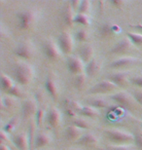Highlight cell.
I'll use <instances>...</instances> for the list:
<instances>
[{
  "label": "cell",
  "instance_id": "cell-1",
  "mask_svg": "<svg viewBox=\"0 0 142 150\" xmlns=\"http://www.w3.org/2000/svg\"><path fill=\"white\" fill-rule=\"evenodd\" d=\"M15 79L20 86H28L34 78V68L25 62H19L15 67Z\"/></svg>",
  "mask_w": 142,
  "mask_h": 150
},
{
  "label": "cell",
  "instance_id": "cell-2",
  "mask_svg": "<svg viewBox=\"0 0 142 150\" xmlns=\"http://www.w3.org/2000/svg\"><path fill=\"white\" fill-rule=\"evenodd\" d=\"M104 134L115 145L129 144L131 142H134V134L125 130H121V129H116V128L105 129Z\"/></svg>",
  "mask_w": 142,
  "mask_h": 150
},
{
  "label": "cell",
  "instance_id": "cell-3",
  "mask_svg": "<svg viewBox=\"0 0 142 150\" xmlns=\"http://www.w3.org/2000/svg\"><path fill=\"white\" fill-rule=\"evenodd\" d=\"M19 26L23 30H28L35 25L38 20V12L35 9H25L17 14Z\"/></svg>",
  "mask_w": 142,
  "mask_h": 150
},
{
  "label": "cell",
  "instance_id": "cell-4",
  "mask_svg": "<svg viewBox=\"0 0 142 150\" xmlns=\"http://www.w3.org/2000/svg\"><path fill=\"white\" fill-rule=\"evenodd\" d=\"M110 98L117 104H119L121 107L126 109H129L131 107H134L135 103H136L134 100V97H132V95L125 91L115 93V94L110 96Z\"/></svg>",
  "mask_w": 142,
  "mask_h": 150
},
{
  "label": "cell",
  "instance_id": "cell-5",
  "mask_svg": "<svg viewBox=\"0 0 142 150\" xmlns=\"http://www.w3.org/2000/svg\"><path fill=\"white\" fill-rule=\"evenodd\" d=\"M57 43L59 45L61 53H63L64 55L71 54L74 47V41H73V37H72V34L68 30L62 31L59 35Z\"/></svg>",
  "mask_w": 142,
  "mask_h": 150
},
{
  "label": "cell",
  "instance_id": "cell-6",
  "mask_svg": "<svg viewBox=\"0 0 142 150\" xmlns=\"http://www.w3.org/2000/svg\"><path fill=\"white\" fill-rule=\"evenodd\" d=\"M43 52L45 57L50 61H57L60 57V51L59 45L53 39H47L43 44Z\"/></svg>",
  "mask_w": 142,
  "mask_h": 150
},
{
  "label": "cell",
  "instance_id": "cell-7",
  "mask_svg": "<svg viewBox=\"0 0 142 150\" xmlns=\"http://www.w3.org/2000/svg\"><path fill=\"white\" fill-rule=\"evenodd\" d=\"M15 53H16V55L20 59H29L34 56L35 47H34V45H33V43L31 41L25 40V41H23L22 43H20L19 45H18Z\"/></svg>",
  "mask_w": 142,
  "mask_h": 150
},
{
  "label": "cell",
  "instance_id": "cell-8",
  "mask_svg": "<svg viewBox=\"0 0 142 150\" xmlns=\"http://www.w3.org/2000/svg\"><path fill=\"white\" fill-rule=\"evenodd\" d=\"M67 69L70 73L74 75H79L85 72L86 69V64L80 57L78 56H70L67 58Z\"/></svg>",
  "mask_w": 142,
  "mask_h": 150
},
{
  "label": "cell",
  "instance_id": "cell-9",
  "mask_svg": "<svg viewBox=\"0 0 142 150\" xmlns=\"http://www.w3.org/2000/svg\"><path fill=\"white\" fill-rule=\"evenodd\" d=\"M38 110L37 100L34 98H26L22 103V115L25 120L32 118V116H35L36 112Z\"/></svg>",
  "mask_w": 142,
  "mask_h": 150
},
{
  "label": "cell",
  "instance_id": "cell-10",
  "mask_svg": "<svg viewBox=\"0 0 142 150\" xmlns=\"http://www.w3.org/2000/svg\"><path fill=\"white\" fill-rule=\"evenodd\" d=\"M117 89V86L110 80H102L100 82L96 83L95 86L89 90V94L90 95H101V94H107L111 93Z\"/></svg>",
  "mask_w": 142,
  "mask_h": 150
},
{
  "label": "cell",
  "instance_id": "cell-11",
  "mask_svg": "<svg viewBox=\"0 0 142 150\" xmlns=\"http://www.w3.org/2000/svg\"><path fill=\"white\" fill-rule=\"evenodd\" d=\"M45 88L53 100H57L59 98V85H57V76L52 71H49V73L47 74L46 81H45Z\"/></svg>",
  "mask_w": 142,
  "mask_h": 150
},
{
  "label": "cell",
  "instance_id": "cell-12",
  "mask_svg": "<svg viewBox=\"0 0 142 150\" xmlns=\"http://www.w3.org/2000/svg\"><path fill=\"white\" fill-rule=\"evenodd\" d=\"M121 28L116 23L111 22H105L99 28V36L103 39L111 38L116 34H119L121 32Z\"/></svg>",
  "mask_w": 142,
  "mask_h": 150
},
{
  "label": "cell",
  "instance_id": "cell-13",
  "mask_svg": "<svg viewBox=\"0 0 142 150\" xmlns=\"http://www.w3.org/2000/svg\"><path fill=\"white\" fill-rule=\"evenodd\" d=\"M47 123L51 128L57 129L61 123V113L55 106H51L47 111Z\"/></svg>",
  "mask_w": 142,
  "mask_h": 150
},
{
  "label": "cell",
  "instance_id": "cell-14",
  "mask_svg": "<svg viewBox=\"0 0 142 150\" xmlns=\"http://www.w3.org/2000/svg\"><path fill=\"white\" fill-rule=\"evenodd\" d=\"M140 62V59L137 58H134V57H123V58L117 59L113 61L110 64L109 67L111 68H114V69H120V68H124V67H131V65H134L137 64Z\"/></svg>",
  "mask_w": 142,
  "mask_h": 150
},
{
  "label": "cell",
  "instance_id": "cell-15",
  "mask_svg": "<svg viewBox=\"0 0 142 150\" xmlns=\"http://www.w3.org/2000/svg\"><path fill=\"white\" fill-rule=\"evenodd\" d=\"M107 79L113 82L117 87H125L128 82H129V72L125 71H119V72H115L107 76Z\"/></svg>",
  "mask_w": 142,
  "mask_h": 150
},
{
  "label": "cell",
  "instance_id": "cell-16",
  "mask_svg": "<svg viewBox=\"0 0 142 150\" xmlns=\"http://www.w3.org/2000/svg\"><path fill=\"white\" fill-rule=\"evenodd\" d=\"M14 145L18 150H30L28 134L26 132H20L14 137Z\"/></svg>",
  "mask_w": 142,
  "mask_h": 150
},
{
  "label": "cell",
  "instance_id": "cell-17",
  "mask_svg": "<svg viewBox=\"0 0 142 150\" xmlns=\"http://www.w3.org/2000/svg\"><path fill=\"white\" fill-rule=\"evenodd\" d=\"M62 14H63V21H64L65 25L68 26H72L74 25V19L76 15L74 14V9L71 6L70 1H66L64 3V6H63V10H62Z\"/></svg>",
  "mask_w": 142,
  "mask_h": 150
},
{
  "label": "cell",
  "instance_id": "cell-18",
  "mask_svg": "<svg viewBox=\"0 0 142 150\" xmlns=\"http://www.w3.org/2000/svg\"><path fill=\"white\" fill-rule=\"evenodd\" d=\"M132 46H134V45L131 43V41L128 37H126L118 42L114 47H112L110 52L113 54H125L129 52L132 48Z\"/></svg>",
  "mask_w": 142,
  "mask_h": 150
},
{
  "label": "cell",
  "instance_id": "cell-19",
  "mask_svg": "<svg viewBox=\"0 0 142 150\" xmlns=\"http://www.w3.org/2000/svg\"><path fill=\"white\" fill-rule=\"evenodd\" d=\"M83 130L80 128L76 127L75 125H70L68 126L67 128L65 129V136H66V139L68 140H72V142H78L81 137L83 136Z\"/></svg>",
  "mask_w": 142,
  "mask_h": 150
},
{
  "label": "cell",
  "instance_id": "cell-20",
  "mask_svg": "<svg viewBox=\"0 0 142 150\" xmlns=\"http://www.w3.org/2000/svg\"><path fill=\"white\" fill-rule=\"evenodd\" d=\"M101 62L99 61L98 59H93L89 64H86V69H85V73L87 74L88 77H92L95 76V74H97L99 72L101 68Z\"/></svg>",
  "mask_w": 142,
  "mask_h": 150
},
{
  "label": "cell",
  "instance_id": "cell-21",
  "mask_svg": "<svg viewBox=\"0 0 142 150\" xmlns=\"http://www.w3.org/2000/svg\"><path fill=\"white\" fill-rule=\"evenodd\" d=\"M93 56H95V48L90 44H86L85 46L81 48L79 57L86 64H89L93 59H95Z\"/></svg>",
  "mask_w": 142,
  "mask_h": 150
},
{
  "label": "cell",
  "instance_id": "cell-22",
  "mask_svg": "<svg viewBox=\"0 0 142 150\" xmlns=\"http://www.w3.org/2000/svg\"><path fill=\"white\" fill-rule=\"evenodd\" d=\"M51 142V137L48 134H46L45 132H38V134H36L35 137V142H34V148H42L44 146L48 145Z\"/></svg>",
  "mask_w": 142,
  "mask_h": 150
},
{
  "label": "cell",
  "instance_id": "cell-23",
  "mask_svg": "<svg viewBox=\"0 0 142 150\" xmlns=\"http://www.w3.org/2000/svg\"><path fill=\"white\" fill-rule=\"evenodd\" d=\"M79 145L82 146H95L97 144L98 139L95 134L92 133H86L84 134L81 139L76 142Z\"/></svg>",
  "mask_w": 142,
  "mask_h": 150
},
{
  "label": "cell",
  "instance_id": "cell-24",
  "mask_svg": "<svg viewBox=\"0 0 142 150\" xmlns=\"http://www.w3.org/2000/svg\"><path fill=\"white\" fill-rule=\"evenodd\" d=\"M88 105L92 106V107H95V108H105L107 107L108 103L107 101L104 100V98H89L86 100Z\"/></svg>",
  "mask_w": 142,
  "mask_h": 150
},
{
  "label": "cell",
  "instance_id": "cell-25",
  "mask_svg": "<svg viewBox=\"0 0 142 150\" xmlns=\"http://www.w3.org/2000/svg\"><path fill=\"white\" fill-rule=\"evenodd\" d=\"M16 103H17L16 98L12 97V96L7 95L1 98V107H2V109H4V110L14 108Z\"/></svg>",
  "mask_w": 142,
  "mask_h": 150
},
{
  "label": "cell",
  "instance_id": "cell-26",
  "mask_svg": "<svg viewBox=\"0 0 142 150\" xmlns=\"http://www.w3.org/2000/svg\"><path fill=\"white\" fill-rule=\"evenodd\" d=\"M79 114L81 116L88 117V118H96V117L99 116V111L96 108H95V107L87 105V106H83V108Z\"/></svg>",
  "mask_w": 142,
  "mask_h": 150
},
{
  "label": "cell",
  "instance_id": "cell-27",
  "mask_svg": "<svg viewBox=\"0 0 142 150\" xmlns=\"http://www.w3.org/2000/svg\"><path fill=\"white\" fill-rule=\"evenodd\" d=\"M0 80H1V88L3 91L6 93H8L10 91L15 85L14 81L5 73H1V78H0Z\"/></svg>",
  "mask_w": 142,
  "mask_h": 150
},
{
  "label": "cell",
  "instance_id": "cell-28",
  "mask_svg": "<svg viewBox=\"0 0 142 150\" xmlns=\"http://www.w3.org/2000/svg\"><path fill=\"white\" fill-rule=\"evenodd\" d=\"M36 127H37V126H36V124H35V121L30 122L29 127H28V132L30 150H32L33 148H34V142H35V137H36V134H35Z\"/></svg>",
  "mask_w": 142,
  "mask_h": 150
},
{
  "label": "cell",
  "instance_id": "cell-29",
  "mask_svg": "<svg viewBox=\"0 0 142 150\" xmlns=\"http://www.w3.org/2000/svg\"><path fill=\"white\" fill-rule=\"evenodd\" d=\"M19 117L18 116H14L13 118L10 119L9 121L6 123V125L3 128V131H5L7 134H11L16 130L18 125H19Z\"/></svg>",
  "mask_w": 142,
  "mask_h": 150
},
{
  "label": "cell",
  "instance_id": "cell-30",
  "mask_svg": "<svg viewBox=\"0 0 142 150\" xmlns=\"http://www.w3.org/2000/svg\"><path fill=\"white\" fill-rule=\"evenodd\" d=\"M74 23H78V25H81L83 26H89L90 23V19L89 15L77 13L74 19Z\"/></svg>",
  "mask_w": 142,
  "mask_h": 150
},
{
  "label": "cell",
  "instance_id": "cell-31",
  "mask_svg": "<svg viewBox=\"0 0 142 150\" xmlns=\"http://www.w3.org/2000/svg\"><path fill=\"white\" fill-rule=\"evenodd\" d=\"M47 116V112L45 108L43 107H39L37 112L35 114V117H34V121H35V124L37 127H41L44 123V120H45V117Z\"/></svg>",
  "mask_w": 142,
  "mask_h": 150
},
{
  "label": "cell",
  "instance_id": "cell-32",
  "mask_svg": "<svg viewBox=\"0 0 142 150\" xmlns=\"http://www.w3.org/2000/svg\"><path fill=\"white\" fill-rule=\"evenodd\" d=\"M87 74L84 72L82 74H79V75H76L74 78V87L76 89H83L84 88V86H85V84L87 82Z\"/></svg>",
  "mask_w": 142,
  "mask_h": 150
},
{
  "label": "cell",
  "instance_id": "cell-33",
  "mask_svg": "<svg viewBox=\"0 0 142 150\" xmlns=\"http://www.w3.org/2000/svg\"><path fill=\"white\" fill-rule=\"evenodd\" d=\"M126 37L131 41L134 46H142V34L137 32H128Z\"/></svg>",
  "mask_w": 142,
  "mask_h": 150
},
{
  "label": "cell",
  "instance_id": "cell-34",
  "mask_svg": "<svg viewBox=\"0 0 142 150\" xmlns=\"http://www.w3.org/2000/svg\"><path fill=\"white\" fill-rule=\"evenodd\" d=\"M64 105H65V107H68V108L73 109L74 111L78 114L81 112V110H82V108H83V106L81 105L78 101L73 100H66L65 103H64Z\"/></svg>",
  "mask_w": 142,
  "mask_h": 150
},
{
  "label": "cell",
  "instance_id": "cell-35",
  "mask_svg": "<svg viewBox=\"0 0 142 150\" xmlns=\"http://www.w3.org/2000/svg\"><path fill=\"white\" fill-rule=\"evenodd\" d=\"M23 86L19 85V84H15L14 87L9 91L7 94L9 96H12L14 98H22L23 96Z\"/></svg>",
  "mask_w": 142,
  "mask_h": 150
},
{
  "label": "cell",
  "instance_id": "cell-36",
  "mask_svg": "<svg viewBox=\"0 0 142 150\" xmlns=\"http://www.w3.org/2000/svg\"><path fill=\"white\" fill-rule=\"evenodd\" d=\"M134 144L138 150H142V129H136L134 133Z\"/></svg>",
  "mask_w": 142,
  "mask_h": 150
},
{
  "label": "cell",
  "instance_id": "cell-37",
  "mask_svg": "<svg viewBox=\"0 0 142 150\" xmlns=\"http://www.w3.org/2000/svg\"><path fill=\"white\" fill-rule=\"evenodd\" d=\"M90 7H92V2L89 1V0H83V1H81L78 13L88 15V13L90 11Z\"/></svg>",
  "mask_w": 142,
  "mask_h": 150
},
{
  "label": "cell",
  "instance_id": "cell-38",
  "mask_svg": "<svg viewBox=\"0 0 142 150\" xmlns=\"http://www.w3.org/2000/svg\"><path fill=\"white\" fill-rule=\"evenodd\" d=\"M75 38L79 42H86L88 39H89V32H88V30L85 28H81L76 32Z\"/></svg>",
  "mask_w": 142,
  "mask_h": 150
},
{
  "label": "cell",
  "instance_id": "cell-39",
  "mask_svg": "<svg viewBox=\"0 0 142 150\" xmlns=\"http://www.w3.org/2000/svg\"><path fill=\"white\" fill-rule=\"evenodd\" d=\"M73 125H75L76 127L82 129V130H88V129H90V123L87 122L85 119H82V118H78L76 120H74L73 122Z\"/></svg>",
  "mask_w": 142,
  "mask_h": 150
},
{
  "label": "cell",
  "instance_id": "cell-40",
  "mask_svg": "<svg viewBox=\"0 0 142 150\" xmlns=\"http://www.w3.org/2000/svg\"><path fill=\"white\" fill-rule=\"evenodd\" d=\"M104 150H134V148L129 144H124V145H109L107 146Z\"/></svg>",
  "mask_w": 142,
  "mask_h": 150
},
{
  "label": "cell",
  "instance_id": "cell-41",
  "mask_svg": "<svg viewBox=\"0 0 142 150\" xmlns=\"http://www.w3.org/2000/svg\"><path fill=\"white\" fill-rule=\"evenodd\" d=\"M129 82L138 89H142V75H136L129 78Z\"/></svg>",
  "mask_w": 142,
  "mask_h": 150
},
{
  "label": "cell",
  "instance_id": "cell-42",
  "mask_svg": "<svg viewBox=\"0 0 142 150\" xmlns=\"http://www.w3.org/2000/svg\"><path fill=\"white\" fill-rule=\"evenodd\" d=\"M134 100L142 106V89H135L131 92Z\"/></svg>",
  "mask_w": 142,
  "mask_h": 150
},
{
  "label": "cell",
  "instance_id": "cell-43",
  "mask_svg": "<svg viewBox=\"0 0 142 150\" xmlns=\"http://www.w3.org/2000/svg\"><path fill=\"white\" fill-rule=\"evenodd\" d=\"M9 142V136H8V134L6 133L5 131H1V133H0V142L1 143H5V144H8V142Z\"/></svg>",
  "mask_w": 142,
  "mask_h": 150
},
{
  "label": "cell",
  "instance_id": "cell-44",
  "mask_svg": "<svg viewBox=\"0 0 142 150\" xmlns=\"http://www.w3.org/2000/svg\"><path fill=\"white\" fill-rule=\"evenodd\" d=\"M111 4L114 5L116 8L121 9L124 5L126 4V2L125 1H122V0H113V1H111Z\"/></svg>",
  "mask_w": 142,
  "mask_h": 150
},
{
  "label": "cell",
  "instance_id": "cell-45",
  "mask_svg": "<svg viewBox=\"0 0 142 150\" xmlns=\"http://www.w3.org/2000/svg\"><path fill=\"white\" fill-rule=\"evenodd\" d=\"M65 114H66V115H67L68 117H76L78 113L75 112L73 109L68 108V107H65Z\"/></svg>",
  "mask_w": 142,
  "mask_h": 150
},
{
  "label": "cell",
  "instance_id": "cell-46",
  "mask_svg": "<svg viewBox=\"0 0 142 150\" xmlns=\"http://www.w3.org/2000/svg\"><path fill=\"white\" fill-rule=\"evenodd\" d=\"M71 3V6L73 7L74 11L75 10H79V7H80V4H81V1H78V0H75V1H70Z\"/></svg>",
  "mask_w": 142,
  "mask_h": 150
},
{
  "label": "cell",
  "instance_id": "cell-47",
  "mask_svg": "<svg viewBox=\"0 0 142 150\" xmlns=\"http://www.w3.org/2000/svg\"><path fill=\"white\" fill-rule=\"evenodd\" d=\"M0 150H12L10 148V146L5 143H0Z\"/></svg>",
  "mask_w": 142,
  "mask_h": 150
},
{
  "label": "cell",
  "instance_id": "cell-48",
  "mask_svg": "<svg viewBox=\"0 0 142 150\" xmlns=\"http://www.w3.org/2000/svg\"><path fill=\"white\" fill-rule=\"evenodd\" d=\"M131 28H137V29H139V30L142 31V25H140V23H138V25H131Z\"/></svg>",
  "mask_w": 142,
  "mask_h": 150
},
{
  "label": "cell",
  "instance_id": "cell-49",
  "mask_svg": "<svg viewBox=\"0 0 142 150\" xmlns=\"http://www.w3.org/2000/svg\"><path fill=\"white\" fill-rule=\"evenodd\" d=\"M67 150H80V149H74L73 148V149H67Z\"/></svg>",
  "mask_w": 142,
  "mask_h": 150
},
{
  "label": "cell",
  "instance_id": "cell-50",
  "mask_svg": "<svg viewBox=\"0 0 142 150\" xmlns=\"http://www.w3.org/2000/svg\"><path fill=\"white\" fill-rule=\"evenodd\" d=\"M140 126H141V129H142V121H140Z\"/></svg>",
  "mask_w": 142,
  "mask_h": 150
},
{
  "label": "cell",
  "instance_id": "cell-51",
  "mask_svg": "<svg viewBox=\"0 0 142 150\" xmlns=\"http://www.w3.org/2000/svg\"><path fill=\"white\" fill-rule=\"evenodd\" d=\"M17 150H18V149H17Z\"/></svg>",
  "mask_w": 142,
  "mask_h": 150
}]
</instances>
